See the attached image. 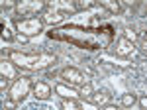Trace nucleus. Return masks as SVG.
Wrapping results in <instances>:
<instances>
[{
	"label": "nucleus",
	"instance_id": "obj_21",
	"mask_svg": "<svg viewBox=\"0 0 147 110\" xmlns=\"http://www.w3.org/2000/svg\"><path fill=\"white\" fill-rule=\"evenodd\" d=\"M82 110H98V106H96V104H92V102H86V104L82 106Z\"/></svg>",
	"mask_w": 147,
	"mask_h": 110
},
{
	"label": "nucleus",
	"instance_id": "obj_2",
	"mask_svg": "<svg viewBox=\"0 0 147 110\" xmlns=\"http://www.w3.org/2000/svg\"><path fill=\"white\" fill-rule=\"evenodd\" d=\"M16 30L20 32V35H26V37L37 35V33L43 30V20H39V18H24V20H18L16 22Z\"/></svg>",
	"mask_w": 147,
	"mask_h": 110
},
{
	"label": "nucleus",
	"instance_id": "obj_9",
	"mask_svg": "<svg viewBox=\"0 0 147 110\" xmlns=\"http://www.w3.org/2000/svg\"><path fill=\"white\" fill-rule=\"evenodd\" d=\"M92 104H96V106H108L110 104V94L106 92V90H100V92H94L90 98Z\"/></svg>",
	"mask_w": 147,
	"mask_h": 110
},
{
	"label": "nucleus",
	"instance_id": "obj_10",
	"mask_svg": "<svg viewBox=\"0 0 147 110\" xmlns=\"http://www.w3.org/2000/svg\"><path fill=\"white\" fill-rule=\"evenodd\" d=\"M0 73H2V79H14L16 77V71H14V67H12L10 61H2L0 63Z\"/></svg>",
	"mask_w": 147,
	"mask_h": 110
},
{
	"label": "nucleus",
	"instance_id": "obj_5",
	"mask_svg": "<svg viewBox=\"0 0 147 110\" xmlns=\"http://www.w3.org/2000/svg\"><path fill=\"white\" fill-rule=\"evenodd\" d=\"M43 8H45V2H41V0H34V2L22 0V2L16 4V10H18V14H22V16H35L37 12H41Z\"/></svg>",
	"mask_w": 147,
	"mask_h": 110
},
{
	"label": "nucleus",
	"instance_id": "obj_18",
	"mask_svg": "<svg viewBox=\"0 0 147 110\" xmlns=\"http://www.w3.org/2000/svg\"><path fill=\"white\" fill-rule=\"evenodd\" d=\"M10 83H8V79H2V81H0V90H2V92H4V94H6V90H10Z\"/></svg>",
	"mask_w": 147,
	"mask_h": 110
},
{
	"label": "nucleus",
	"instance_id": "obj_19",
	"mask_svg": "<svg viewBox=\"0 0 147 110\" xmlns=\"http://www.w3.org/2000/svg\"><path fill=\"white\" fill-rule=\"evenodd\" d=\"M12 35H14L12 30L8 28V26H4V30H2V37H4V39H12Z\"/></svg>",
	"mask_w": 147,
	"mask_h": 110
},
{
	"label": "nucleus",
	"instance_id": "obj_14",
	"mask_svg": "<svg viewBox=\"0 0 147 110\" xmlns=\"http://www.w3.org/2000/svg\"><path fill=\"white\" fill-rule=\"evenodd\" d=\"M124 37L127 39V41H131V43H136V41H137V33H136V30H131V28H125V32H124Z\"/></svg>",
	"mask_w": 147,
	"mask_h": 110
},
{
	"label": "nucleus",
	"instance_id": "obj_13",
	"mask_svg": "<svg viewBox=\"0 0 147 110\" xmlns=\"http://www.w3.org/2000/svg\"><path fill=\"white\" fill-rule=\"evenodd\" d=\"M63 16H65V14H61V12L45 14V16H43V22H45V24H57V22H61V20H63Z\"/></svg>",
	"mask_w": 147,
	"mask_h": 110
},
{
	"label": "nucleus",
	"instance_id": "obj_17",
	"mask_svg": "<svg viewBox=\"0 0 147 110\" xmlns=\"http://www.w3.org/2000/svg\"><path fill=\"white\" fill-rule=\"evenodd\" d=\"M16 108V100L14 98H6L4 100V110H14Z\"/></svg>",
	"mask_w": 147,
	"mask_h": 110
},
{
	"label": "nucleus",
	"instance_id": "obj_11",
	"mask_svg": "<svg viewBox=\"0 0 147 110\" xmlns=\"http://www.w3.org/2000/svg\"><path fill=\"white\" fill-rule=\"evenodd\" d=\"M92 94H94V87H92L90 83H84V85L79 88V96L80 98H92Z\"/></svg>",
	"mask_w": 147,
	"mask_h": 110
},
{
	"label": "nucleus",
	"instance_id": "obj_3",
	"mask_svg": "<svg viewBox=\"0 0 147 110\" xmlns=\"http://www.w3.org/2000/svg\"><path fill=\"white\" fill-rule=\"evenodd\" d=\"M30 88H34V83L28 77H20L14 81V85L10 88V98H14L16 102L18 100H24L28 94H30Z\"/></svg>",
	"mask_w": 147,
	"mask_h": 110
},
{
	"label": "nucleus",
	"instance_id": "obj_20",
	"mask_svg": "<svg viewBox=\"0 0 147 110\" xmlns=\"http://www.w3.org/2000/svg\"><path fill=\"white\" fill-rule=\"evenodd\" d=\"M139 106H141L143 110H147V94H143V96L139 98Z\"/></svg>",
	"mask_w": 147,
	"mask_h": 110
},
{
	"label": "nucleus",
	"instance_id": "obj_12",
	"mask_svg": "<svg viewBox=\"0 0 147 110\" xmlns=\"http://www.w3.org/2000/svg\"><path fill=\"white\" fill-rule=\"evenodd\" d=\"M136 102H137V96H136V94H131V92H125V94H122V106H125V108H131Z\"/></svg>",
	"mask_w": 147,
	"mask_h": 110
},
{
	"label": "nucleus",
	"instance_id": "obj_15",
	"mask_svg": "<svg viewBox=\"0 0 147 110\" xmlns=\"http://www.w3.org/2000/svg\"><path fill=\"white\" fill-rule=\"evenodd\" d=\"M63 110H82L75 100H63Z\"/></svg>",
	"mask_w": 147,
	"mask_h": 110
},
{
	"label": "nucleus",
	"instance_id": "obj_8",
	"mask_svg": "<svg viewBox=\"0 0 147 110\" xmlns=\"http://www.w3.org/2000/svg\"><path fill=\"white\" fill-rule=\"evenodd\" d=\"M55 90H57V94H59V96H63L65 100H75L77 96H79V90H75L73 87H67V85H63V83H61V85H57Z\"/></svg>",
	"mask_w": 147,
	"mask_h": 110
},
{
	"label": "nucleus",
	"instance_id": "obj_6",
	"mask_svg": "<svg viewBox=\"0 0 147 110\" xmlns=\"http://www.w3.org/2000/svg\"><path fill=\"white\" fill-rule=\"evenodd\" d=\"M32 92H34L35 98L45 100V98H49V94H51V87H49L47 83H43V81H37V83H34Z\"/></svg>",
	"mask_w": 147,
	"mask_h": 110
},
{
	"label": "nucleus",
	"instance_id": "obj_22",
	"mask_svg": "<svg viewBox=\"0 0 147 110\" xmlns=\"http://www.w3.org/2000/svg\"><path fill=\"white\" fill-rule=\"evenodd\" d=\"M16 4L14 2H2V8H14Z\"/></svg>",
	"mask_w": 147,
	"mask_h": 110
},
{
	"label": "nucleus",
	"instance_id": "obj_1",
	"mask_svg": "<svg viewBox=\"0 0 147 110\" xmlns=\"http://www.w3.org/2000/svg\"><path fill=\"white\" fill-rule=\"evenodd\" d=\"M10 61L16 63L22 69H30V71H37V69H45L51 63H55V55L53 53H20V51H12L10 53Z\"/></svg>",
	"mask_w": 147,
	"mask_h": 110
},
{
	"label": "nucleus",
	"instance_id": "obj_4",
	"mask_svg": "<svg viewBox=\"0 0 147 110\" xmlns=\"http://www.w3.org/2000/svg\"><path fill=\"white\" fill-rule=\"evenodd\" d=\"M61 79L67 83L69 87H82L84 83H88L86 77L80 73L79 69H75V67H65V69L61 71Z\"/></svg>",
	"mask_w": 147,
	"mask_h": 110
},
{
	"label": "nucleus",
	"instance_id": "obj_23",
	"mask_svg": "<svg viewBox=\"0 0 147 110\" xmlns=\"http://www.w3.org/2000/svg\"><path fill=\"white\" fill-rule=\"evenodd\" d=\"M141 49H143V51L147 53V35L143 37V41H141Z\"/></svg>",
	"mask_w": 147,
	"mask_h": 110
},
{
	"label": "nucleus",
	"instance_id": "obj_7",
	"mask_svg": "<svg viewBox=\"0 0 147 110\" xmlns=\"http://www.w3.org/2000/svg\"><path fill=\"white\" fill-rule=\"evenodd\" d=\"M114 49H116V55H120V57H127V55L134 53V49H136V47H134V43H131V41H127L125 37H122V39L116 43V47H114Z\"/></svg>",
	"mask_w": 147,
	"mask_h": 110
},
{
	"label": "nucleus",
	"instance_id": "obj_16",
	"mask_svg": "<svg viewBox=\"0 0 147 110\" xmlns=\"http://www.w3.org/2000/svg\"><path fill=\"white\" fill-rule=\"evenodd\" d=\"M100 4L104 6V8H108V10H112L114 14H116V12H120V4H118V2H106V0H102Z\"/></svg>",
	"mask_w": 147,
	"mask_h": 110
},
{
	"label": "nucleus",
	"instance_id": "obj_24",
	"mask_svg": "<svg viewBox=\"0 0 147 110\" xmlns=\"http://www.w3.org/2000/svg\"><path fill=\"white\" fill-rule=\"evenodd\" d=\"M102 110H120L118 106H114V104H108V106H104Z\"/></svg>",
	"mask_w": 147,
	"mask_h": 110
}]
</instances>
